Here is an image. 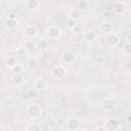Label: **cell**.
Masks as SVG:
<instances>
[{
    "label": "cell",
    "mask_w": 131,
    "mask_h": 131,
    "mask_svg": "<svg viewBox=\"0 0 131 131\" xmlns=\"http://www.w3.org/2000/svg\"><path fill=\"white\" fill-rule=\"evenodd\" d=\"M90 6V1L88 0H80L78 2V9L80 11H84V10H87Z\"/></svg>",
    "instance_id": "obj_16"
},
{
    "label": "cell",
    "mask_w": 131,
    "mask_h": 131,
    "mask_svg": "<svg viewBox=\"0 0 131 131\" xmlns=\"http://www.w3.org/2000/svg\"><path fill=\"white\" fill-rule=\"evenodd\" d=\"M16 63H17V60H16V58H15L14 56H9L8 58L5 59V64H6L7 67L13 68Z\"/></svg>",
    "instance_id": "obj_20"
},
{
    "label": "cell",
    "mask_w": 131,
    "mask_h": 131,
    "mask_svg": "<svg viewBox=\"0 0 131 131\" xmlns=\"http://www.w3.org/2000/svg\"><path fill=\"white\" fill-rule=\"evenodd\" d=\"M84 39L86 41H88V42H92V41H94L96 39V34L94 32H92V31H88V32H86L84 34Z\"/></svg>",
    "instance_id": "obj_19"
},
{
    "label": "cell",
    "mask_w": 131,
    "mask_h": 131,
    "mask_svg": "<svg viewBox=\"0 0 131 131\" xmlns=\"http://www.w3.org/2000/svg\"><path fill=\"white\" fill-rule=\"evenodd\" d=\"M122 49H123V53H125V54L129 55V54L131 53V44H130V41L125 42V43L123 44Z\"/></svg>",
    "instance_id": "obj_23"
},
{
    "label": "cell",
    "mask_w": 131,
    "mask_h": 131,
    "mask_svg": "<svg viewBox=\"0 0 131 131\" xmlns=\"http://www.w3.org/2000/svg\"><path fill=\"white\" fill-rule=\"evenodd\" d=\"M99 29H100V31H101L102 33H104V34H106V35L112 34L113 31H114L113 25H112L111 23H108V21H103V23H101Z\"/></svg>",
    "instance_id": "obj_11"
},
{
    "label": "cell",
    "mask_w": 131,
    "mask_h": 131,
    "mask_svg": "<svg viewBox=\"0 0 131 131\" xmlns=\"http://www.w3.org/2000/svg\"><path fill=\"white\" fill-rule=\"evenodd\" d=\"M46 35L49 39H57L61 35V30L57 26H49L46 29Z\"/></svg>",
    "instance_id": "obj_2"
},
{
    "label": "cell",
    "mask_w": 131,
    "mask_h": 131,
    "mask_svg": "<svg viewBox=\"0 0 131 131\" xmlns=\"http://www.w3.org/2000/svg\"><path fill=\"white\" fill-rule=\"evenodd\" d=\"M104 128L106 129V131H115L119 128V122L118 120L114 119V118H110L106 120Z\"/></svg>",
    "instance_id": "obj_6"
},
{
    "label": "cell",
    "mask_w": 131,
    "mask_h": 131,
    "mask_svg": "<svg viewBox=\"0 0 131 131\" xmlns=\"http://www.w3.org/2000/svg\"><path fill=\"white\" fill-rule=\"evenodd\" d=\"M119 42H120V38L117 34L112 33V34L106 35V43L110 46H116L119 44Z\"/></svg>",
    "instance_id": "obj_9"
},
{
    "label": "cell",
    "mask_w": 131,
    "mask_h": 131,
    "mask_svg": "<svg viewBox=\"0 0 131 131\" xmlns=\"http://www.w3.org/2000/svg\"><path fill=\"white\" fill-rule=\"evenodd\" d=\"M81 16V11L78 9V8H73L69 11V14H68V17L69 18H72L74 20L77 21V19H79Z\"/></svg>",
    "instance_id": "obj_14"
},
{
    "label": "cell",
    "mask_w": 131,
    "mask_h": 131,
    "mask_svg": "<svg viewBox=\"0 0 131 131\" xmlns=\"http://www.w3.org/2000/svg\"><path fill=\"white\" fill-rule=\"evenodd\" d=\"M27 66H28L29 69L34 70V69H36V68L39 66V61H38L37 58H35V57H31V58L28 59V61H27Z\"/></svg>",
    "instance_id": "obj_18"
},
{
    "label": "cell",
    "mask_w": 131,
    "mask_h": 131,
    "mask_svg": "<svg viewBox=\"0 0 131 131\" xmlns=\"http://www.w3.org/2000/svg\"><path fill=\"white\" fill-rule=\"evenodd\" d=\"M101 106L104 111L106 112H110V111H113L115 107H116V101L114 98H104L102 101H101Z\"/></svg>",
    "instance_id": "obj_3"
},
{
    "label": "cell",
    "mask_w": 131,
    "mask_h": 131,
    "mask_svg": "<svg viewBox=\"0 0 131 131\" xmlns=\"http://www.w3.org/2000/svg\"><path fill=\"white\" fill-rule=\"evenodd\" d=\"M37 48V43L35 41H27L25 43V49L26 50H32Z\"/></svg>",
    "instance_id": "obj_25"
},
{
    "label": "cell",
    "mask_w": 131,
    "mask_h": 131,
    "mask_svg": "<svg viewBox=\"0 0 131 131\" xmlns=\"http://www.w3.org/2000/svg\"><path fill=\"white\" fill-rule=\"evenodd\" d=\"M36 43H37V48H39V49H46L49 46V40H47L45 38L39 39Z\"/></svg>",
    "instance_id": "obj_15"
},
{
    "label": "cell",
    "mask_w": 131,
    "mask_h": 131,
    "mask_svg": "<svg viewBox=\"0 0 131 131\" xmlns=\"http://www.w3.org/2000/svg\"><path fill=\"white\" fill-rule=\"evenodd\" d=\"M37 96H38V90H36L35 88L29 89V90L27 91V97H28V98L34 99V98H36Z\"/></svg>",
    "instance_id": "obj_24"
},
{
    "label": "cell",
    "mask_w": 131,
    "mask_h": 131,
    "mask_svg": "<svg viewBox=\"0 0 131 131\" xmlns=\"http://www.w3.org/2000/svg\"><path fill=\"white\" fill-rule=\"evenodd\" d=\"M24 34L28 38H34L38 34V30L35 26H27L24 30Z\"/></svg>",
    "instance_id": "obj_10"
},
{
    "label": "cell",
    "mask_w": 131,
    "mask_h": 131,
    "mask_svg": "<svg viewBox=\"0 0 131 131\" xmlns=\"http://www.w3.org/2000/svg\"><path fill=\"white\" fill-rule=\"evenodd\" d=\"M26 131H42L41 127L36 123H31L26 127Z\"/></svg>",
    "instance_id": "obj_21"
},
{
    "label": "cell",
    "mask_w": 131,
    "mask_h": 131,
    "mask_svg": "<svg viewBox=\"0 0 131 131\" xmlns=\"http://www.w3.org/2000/svg\"><path fill=\"white\" fill-rule=\"evenodd\" d=\"M48 87V83L46 80L44 79H37L35 81V84H34V88L36 90H45L46 88Z\"/></svg>",
    "instance_id": "obj_13"
},
{
    "label": "cell",
    "mask_w": 131,
    "mask_h": 131,
    "mask_svg": "<svg viewBox=\"0 0 131 131\" xmlns=\"http://www.w3.org/2000/svg\"><path fill=\"white\" fill-rule=\"evenodd\" d=\"M27 114L33 118V119H37V118H40L41 115H42V108L40 105L36 104V103H33L31 105L28 106L27 108Z\"/></svg>",
    "instance_id": "obj_1"
},
{
    "label": "cell",
    "mask_w": 131,
    "mask_h": 131,
    "mask_svg": "<svg viewBox=\"0 0 131 131\" xmlns=\"http://www.w3.org/2000/svg\"><path fill=\"white\" fill-rule=\"evenodd\" d=\"M66 24H67V26L69 27V28H71V29H73L76 25H77V21L76 20H74V19H72V18H67L66 19Z\"/></svg>",
    "instance_id": "obj_27"
},
{
    "label": "cell",
    "mask_w": 131,
    "mask_h": 131,
    "mask_svg": "<svg viewBox=\"0 0 131 131\" xmlns=\"http://www.w3.org/2000/svg\"><path fill=\"white\" fill-rule=\"evenodd\" d=\"M12 82L14 85H21L24 83V75L23 74H14L12 77Z\"/></svg>",
    "instance_id": "obj_17"
},
{
    "label": "cell",
    "mask_w": 131,
    "mask_h": 131,
    "mask_svg": "<svg viewBox=\"0 0 131 131\" xmlns=\"http://www.w3.org/2000/svg\"><path fill=\"white\" fill-rule=\"evenodd\" d=\"M77 131H87V130H85V129H79V130H77Z\"/></svg>",
    "instance_id": "obj_31"
},
{
    "label": "cell",
    "mask_w": 131,
    "mask_h": 131,
    "mask_svg": "<svg viewBox=\"0 0 131 131\" xmlns=\"http://www.w3.org/2000/svg\"><path fill=\"white\" fill-rule=\"evenodd\" d=\"M52 74H53V76H54L55 78L61 79V78H63V77L66 76L67 70H66V68L62 67V66H57V67H55V68L52 70Z\"/></svg>",
    "instance_id": "obj_8"
},
{
    "label": "cell",
    "mask_w": 131,
    "mask_h": 131,
    "mask_svg": "<svg viewBox=\"0 0 131 131\" xmlns=\"http://www.w3.org/2000/svg\"><path fill=\"white\" fill-rule=\"evenodd\" d=\"M11 70H12V72H13L14 74H23V72H24V67H23L20 63H16L13 68H11Z\"/></svg>",
    "instance_id": "obj_26"
},
{
    "label": "cell",
    "mask_w": 131,
    "mask_h": 131,
    "mask_svg": "<svg viewBox=\"0 0 131 131\" xmlns=\"http://www.w3.org/2000/svg\"><path fill=\"white\" fill-rule=\"evenodd\" d=\"M94 131H106V129L104 128V126H98L94 129Z\"/></svg>",
    "instance_id": "obj_29"
},
{
    "label": "cell",
    "mask_w": 131,
    "mask_h": 131,
    "mask_svg": "<svg viewBox=\"0 0 131 131\" xmlns=\"http://www.w3.org/2000/svg\"><path fill=\"white\" fill-rule=\"evenodd\" d=\"M72 30H73L75 33H80V32L82 31V27H81L80 25H76V26H75V27H74Z\"/></svg>",
    "instance_id": "obj_28"
},
{
    "label": "cell",
    "mask_w": 131,
    "mask_h": 131,
    "mask_svg": "<svg viewBox=\"0 0 131 131\" xmlns=\"http://www.w3.org/2000/svg\"><path fill=\"white\" fill-rule=\"evenodd\" d=\"M113 9L117 14H123L126 11L127 6H126V3L123 1H116L113 4Z\"/></svg>",
    "instance_id": "obj_5"
},
{
    "label": "cell",
    "mask_w": 131,
    "mask_h": 131,
    "mask_svg": "<svg viewBox=\"0 0 131 131\" xmlns=\"http://www.w3.org/2000/svg\"><path fill=\"white\" fill-rule=\"evenodd\" d=\"M5 26L8 29H14L17 26V20L16 19H11V18H7L5 20Z\"/></svg>",
    "instance_id": "obj_22"
},
{
    "label": "cell",
    "mask_w": 131,
    "mask_h": 131,
    "mask_svg": "<svg viewBox=\"0 0 131 131\" xmlns=\"http://www.w3.org/2000/svg\"><path fill=\"white\" fill-rule=\"evenodd\" d=\"M61 59H62L66 63H72V62L75 60V53H74L73 51L68 50V51H66V52L62 53Z\"/></svg>",
    "instance_id": "obj_12"
},
{
    "label": "cell",
    "mask_w": 131,
    "mask_h": 131,
    "mask_svg": "<svg viewBox=\"0 0 131 131\" xmlns=\"http://www.w3.org/2000/svg\"><path fill=\"white\" fill-rule=\"evenodd\" d=\"M7 18H11V19H16V15L14 14V13H10L9 15H8V17Z\"/></svg>",
    "instance_id": "obj_30"
},
{
    "label": "cell",
    "mask_w": 131,
    "mask_h": 131,
    "mask_svg": "<svg viewBox=\"0 0 131 131\" xmlns=\"http://www.w3.org/2000/svg\"><path fill=\"white\" fill-rule=\"evenodd\" d=\"M40 1L39 0H27L24 3V7L27 10H36L40 6Z\"/></svg>",
    "instance_id": "obj_7"
},
{
    "label": "cell",
    "mask_w": 131,
    "mask_h": 131,
    "mask_svg": "<svg viewBox=\"0 0 131 131\" xmlns=\"http://www.w3.org/2000/svg\"><path fill=\"white\" fill-rule=\"evenodd\" d=\"M66 126L71 131H77L80 128V121L76 118H71L66 122Z\"/></svg>",
    "instance_id": "obj_4"
}]
</instances>
